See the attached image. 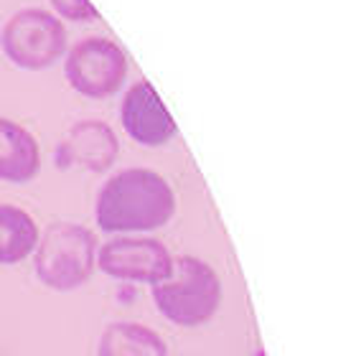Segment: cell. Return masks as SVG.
<instances>
[{
  "instance_id": "11",
  "label": "cell",
  "mask_w": 356,
  "mask_h": 356,
  "mask_svg": "<svg viewBox=\"0 0 356 356\" xmlns=\"http://www.w3.org/2000/svg\"><path fill=\"white\" fill-rule=\"evenodd\" d=\"M38 237L41 232L26 209L0 204V265H18L31 257Z\"/></svg>"
},
{
  "instance_id": "12",
  "label": "cell",
  "mask_w": 356,
  "mask_h": 356,
  "mask_svg": "<svg viewBox=\"0 0 356 356\" xmlns=\"http://www.w3.org/2000/svg\"><path fill=\"white\" fill-rule=\"evenodd\" d=\"M56 13L69 18V21H97L99 13L89 0H51Z\"/></svg>"
},
{
  "instance_id": "9",
  "label": "cell",
  "mask_w": 356,
  "mask_h": 356,
  "mask_svg": "<svg viewBox=\"0 0 356 356\" xmlns=\"http://www.w3.org/2000/svg\"><path fill=\"white\" fill-rule=\"evenodd\" d=\"M41 173V148L33 133L0 118V181L29 184Z\"/></svg>"
},
{
  "instance_id": "1",
  "label": "cell",
  "mask_w": 356,
  "mask_h": 356,
  "mask_svg": "<svg viewBox=\"0 0 356 356\" xmlns=\"http://www.w3.org/2000/svg\"><path fill=\"white\" fill-rule=\"evenodd\" d=\"M176 214V193L171 184L150 168H125L107 178L95 204L97 227L104 234L153 232Z\"/></svg>"
},
{
  "instance_id": "5",
  "label": "cell",
  "mask_w": 356,
  "mask_h": 356,
  "mask_svg": "<svg viewBox=\"0 0 356 356\" xmlns=\"http://www.w3.org/2000/svg\"><path fill=\"white\" fill-rule=\"evenodd\" d=\"M69 87L89 99H107L125 84L127 56L110 38H84L72 46L64 61Z\"/></svg>"
},
{
  "instance_id": "8",
  "label": "cell",
  "mask_w": 356,
  "mask_h": 356,
  "mask_svg": "<svg viewBox=\"0 0 356 356\" xmlns=\"http://www.w3.org/2000/svg\"><path fill=\"white\" fill-rule=\"evenodd\" d=\"M120 120H122L125 133L135 143L148 145V148L165 145L178 133L176 120L165 110L163 99L158 97V92L148 79L135 82L125 92L122 104H120Z\"/></svg>"
},
{
  "instance_id": "10",
  "label": "cell",
  "mask_w": 356,
  "mask_h": 356,
  "mask_svg": "<svg viewBox=\"0 0 356 356\" xmlns=\"http://www.w3.org/2000/svg\"><path fill=\"white\" fill-rule=\"evenodd\" d=\"M97 356H168V343L143 323L118 321L104 328Z\"/></svg>"
},
{
  "instance_id": "6",
  "label": "cell",
  "mask_w": 356,
  "mask_h": 356,
  "mask_svg": "<svg viewBox=\"0 0 356 356\" xmlns=\"http://www.w3.org/2000/svg\"><path fill=\"white\" fill-rule=\"evenodd\" d=\"M97 267L112 280L158 285L171 277V250L153 237H115L97 250Z\"/></svg>"
},
{
  "instance_id": "7",
  "label": "cell",
  "mask_w": 356,
  "mask_h": 356,
  "mask_svg": "<svg viewBox=\"0 0 356 356\" xmlns=\"http://www.w3.org/2000/svg\"><path fill=\"white\" fill-rule=\"evenodd\" d=\"M120 156V140L115 130L102 120H82L69 127L54 153V163L61 171L104 173L110 171Z\"/></svg>"
},
{
  "instance_id": "3",
  "label": "cell",
  "mask_w": 356,
  "mask_h": 356,
  "mask_svg": "<svg viewBox=\"0 0 356 356\" xmlns=\"http://www.w3.org/2000/svg\"><path fill=\"white\" fill-rule=\"evenodd\" d=\"M97 267V237L84 224L56 222L46 227L33 250V273L38 282L56 293L87 285Z\"/></svg>"
},
{
  "instance_id": "2",
  "label": "cell",
  "mask_w": 356,
  "mask_h": 356,
  "mask_svg": "<svg viewBox=\"0 0 356 356\" xmlns=\"http://www.w3.org/2000/svg\"><path fill=\"white\" fill-rule=\"evenodd\" d=\"M150 298L158 313L173 326L196 328L209 323L222 308L224 285L209 262L193 254H181L173 260L171 277L153 285Z\"/></svg>"
},
{
  "instance_id": "4",
  "label": "cell",
  "mask_w": 356,
  "mask_h": 356,
  "mask_svg": "<svg viewBox=\"0 0 356 356\" xmlns=\"http://www.w3.org/2000/svg\"><path fill=\"white\" fill-rule=\"evenodd\" d=\"M0 46L18 69L44 72L67 54V29L44 8H21L3 23Z\"/></svg>"
}]
</instances>
